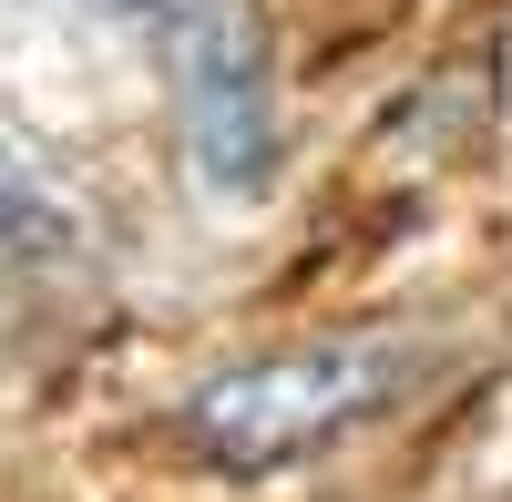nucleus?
<instances>
[{
    "mask_svg": "<svg viewBox=\"0 0 512 502\" xmlns=\"http://www.w3.org/2000/svg\"><path fill=\"white\" fill-rule=\"evenodd\" d=\"M175 31H185V134L205 185L256 195L277 164V103H267V41L236 0H175Z\"/></svg>",
    "mask_w": 512,
    "mask_h": 502,
    "instance_id": "obj_2",
    "label": "nucleus"
},
{
    "mask_svg": "<svg viewBox=\"0 0 512 502\" xmlns=\"http://www.w3.org/2000/svg\"><path fill=\"white\" fill-rule=\"evenodd\" d=\"M390 390L379 349H297V359H256L236 380H216L195 400V451L216 472H287L328 451L349 421H369Z\"/></svg>",
    "mask_w": 512,
    "mask_h": 502,
    "instance_id": "obj_1",
    "label": "nucleus"
},
{
    "mask_svg": "<svg viewBox=\"0 0 512 502\" xmlns=\"http://www.w3.org/2000/svg\"><path fill=\"white\" fill-rule=\"evenodd\" d=\"M123 11H144V21H154V11H164V21H175V0H123Z\"/></svg>",
    "mask_w": 512,
    "mask_h": 502,
    "instance_id": "obj_3",
    "label": "nucleus"
}]
</instances>
